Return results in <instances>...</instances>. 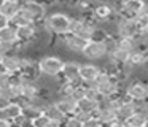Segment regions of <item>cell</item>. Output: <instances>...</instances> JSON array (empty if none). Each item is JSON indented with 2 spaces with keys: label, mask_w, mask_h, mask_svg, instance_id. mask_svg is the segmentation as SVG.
<instances>
[{
  "label": "cell",
  "mask_w": 148,
  "mask_h": 127,
  "mask_svg": "<svg viewBox=\"0 0 148 127\" xmlns=\"http://www.w3.org/2000/svg\"><path fill=\"white\" fill-rule=\"evenodd\" d=\"M46 27L54 35H65L70 32V16L64 11H54L46 14L45 18Z\"/></svg>",
  "instance_id": "obj_1"
},
{
  "label": "cell",
  "mask_w": 148,
  "mask_h": 127,
  "mask_svg": "<svg viewBox=\"0 0 148 127\" xmlns=\"http://www.w3.org/2000/svg\"><path fill=\"white\" fill-rule=\"evenodd\" d=\"M64 65V59L59 56H43L38 59V72L42 75L58 76Z\"/></svg>",
  "instance_id": "obj_2"
},
{
  "label": "cell",
  "mask_w": 148,
  "mask_h": 127,
  "mask_svg": "<svg viewBox=\"0 0 148 127\" xmlns=\"http://www.w3.org/2000/svg\"><path fill=\"white\" fill-rule=\"evenodd\" d=\"M107 54H108V51H107L105 41H94V40L86 41L83 51H81V56L88 60H102L107 57Z\"/></svg>",
  "instance_id": "obj_3"
},
{
  "label": "cell",
  "mask_w": 148,
  "mask_h": 127,
  "mask_svg": "<svg viewBox=\"0 0 148 127\" xmlns=\"http://www.w3.org/2000/svg\"><path fill=\"white\" fill-rule=\"evenodd\" d=\"M124 92L132 98V100H148V83L142 79L132 78L126 84Z\"/></svg>",
  "instance_id": "obj_4"
},
{
  "label": "cell",
  "mask_w": 148,
  "mask_h": 127,
  "mask_svg": "<svg viewBox=\"0 0 148 127\" xmlns=\"http://www.w3.org/2000/svg\"><path fill=\"white\" fill-rule=\"evenodd\" d=\"M21 6L26 11L30 13V16L34 18L35 22H38V21L46 18V10H48V6L43 2H40V0H26L24 3H21Z\"/></svg>",
  "instance_id": "obj_5"
},
{
  "label": "cell",
  "mask_w": 148,
  "mask_h": 127,
  "mask_svg": "<svg viewBox=\"0 0 148 127\" xmlns=\"http://www.w3.org/2000/svg\"><path fill=\"white\" fill-rule=\"evenodd\" d=\"M53 105H54L64 116L73 114L75 111H77V100H75L72 95H56L54 100H53Z\"/></svg>",
  "instance_id": "obj_6"
},
{
  "label": "cell",
  "mask_w": 148,
  "mask_h": 127,
  "mask_svg": "<svg viewBox=\"0 0 148 127\" xmlns=\"http://www.w3.org/2000/svg\"><path fill=\"white\" fill-rule=\"evenodd\" d=\"M80 64L81 62L73 60V59L64 60V65H62V70L59 73V76L62 79H65V81H78V79H81L80 78Z\"/></svg>",
  "instance_id": "obj_7"
},
{
  "label": "cell",
  "mask_w": 148,
  "mask_h": 127,
  "mask_svg": "<svg viewBox=\"0 0 148 127\" xmlns=\"http://www.w3.org/2000/svg\"><path fill=\"white\" fill-rule=\"evenodd\" d=\"M62 40V43L65 44V48H67V51H70V53L73 54H81V51H83L84 44H86V40L81 37H78V35L75 33H65V35H59Z\"/></svg>",
  "instance_id": "obj_8"
},
{
  "label": "cell",
  "mask_w": 148,
  "mask_h": 127,
  "mask_svg": "<svg viewBox=\"0 0 148 127\" xmlns=\"http://www.w3.org/2000/svg\"><path fill=\"white\" fill-rule=\"evenodd\" d=\"M145 0H121L118 5V13L126 18H135L142 10Z\"/></svg>",
  "instance_id": "obj_9"
},
{
  "label": "cell",
  "mask_w": 148,
  "mask_h": 127,
  "mask_svg": "<svg viewBox=\"0 0 148 127\" xmlns=\"http://www.w3.org/2000/svg\"><path fill=\"white\" fill-rule=\"evenodd\" d=\"M116 13L118 11H116L110 3H97V5H94V8H92V18L96 19L99 24H102V22L112 19Z\"/></svg>",
  "instance_id": "obj_10"
},
{
  "label": "cell",
  "mask_w": 148,
  "mask_h": 127,
  "mask_svg": "<svg viewBox=\"0 0 148 127\" xmlns=\"http://www.w3.org/2000/svg\"><path fill=\"white\" fill-rule=\"evenodd\" d=\"M16 37L19 43H29L37 40V27L35 24H23L16 25Z\"/></svg>",
  "instance_id": "obj_11"
},
{
  "label": "cell",
  "mask_w": 148,
  "mask_h": 127,
  "mask_svg": "<svg viewBox=\"0 0 148 127\" xmlns=\"http://www.w3.org/2000/svg\"><path fill=\"white\" fill-rule=\"evenodd\" d=\"M2 59V64H3L5 70L8 73H14V72H19L21 68V54L13 51V53H7L0 57Z\"/></svg>",
  "instance_id": "obj_12"
},
{
  "label": "cell",
  "mask_w": 148,
  "mask_h": 127,
  "mask_svg": "<svg viewBox=\"0 0 148 127\" xmlns=\"http://www.w3.org/2000/svg\"><path fill=\"white\" fill-rule=\"evenodd\" d=\"M100 70L102 68L96 64H80V78L83 79V83H91L96 79Z\"/></svg>",
  "instance_id": "obj_13"
},
{
  "label": "cell",
  "mask_w": 148,
  "mask_h": 127,
  "mask_svg": "<svg viewBox=\"0 0 148 127\" xmlns=\"http://www.w3.org/2000/svg\"><path fill=\"white\" fill-rule=\"evenodd\" d=\"M40 94V86L37 81H24L21 84V98L24 100H32Z\"/></svg>",
  "instance_id": "obj_14"
},
{
  "label": "cell",
  "mask_w": 148,
  "mask_h": 127,
  "mask_svg": "<svg viewBox=\"0 0 148 127\" xmlns=\"http://www.w3.org/2000/svg\"><path fill=\"white\" fill-rule=\"evenodd\" d=\"M43 111H45V114L51 119V127H58V126H62V124H64L65 116L54 107V105H53V102L46 105V108Z\"/></svg>",
  "instance_id": "obj_15"
},
{
  "label": "cell",
  "mask_w": 148,
  "mask_h": 127,
  "mask_svg": "<svg viewBox=\"0 0 148 127\" xmlns=\"http://www.w3.org/2000/svg\"><path fill=\"white\" fill-rule=\"evenodd\" d=\"M134 113V108H132V100L131 102H121L118 108L115 110V114H116V119L124 126V122L127 121V117Z\"/></svg>",
  "instance_id": "obj_16"
},
{
  "label": "cell",
  "mask_w": 148,
  "mask_h": 127,
  "mask_svg": "<svg viewBox=\"0 0 148 127\" xmlns=\"http://www.w3.org/2000/svg\"><path fill=\"white\" fill-rule=\"evenodd\" d=\"M3 113H5V116H7V119L11 121V126H13V119H16L18 116L23 114V105L18 100H11L10 103H8V107L3 108Z\"/></svg>",
  "instance_id": "obj_17"
},
{
  "label": "cell",
  "mask_w": 148,
  "mask_h": 127,
  "mask_svg": "<svg viewBox=\"0 0 148 127\" xmlns=\"http://www.w3.org/2000/svg\"><path fill=\"white\" fill-rule=\"evenodd\" d=\"M21 10V3L19 2H13V0H3L0 5V13L3 16H7L8 19H11L18 11Z\"/></svg>",
  "instance_id": "obj_18"
},
{
  "label": "cell",
  "mask_w": 148,
  "mask_h": 127,
  "mask_svg": "<svg viewBox=\"0 0 148 127\" xmlns=\"http://www.w3.org/2000/svg\"><path fill=\"white\" fill-rule=\"evenodd\" d=\"M0 41H5V43H11L16 44L18 43V37H16V25H7L5 29L0 30Z\"/></svg>",
  "instance_id": "obj_19"
},
{
  "label": "cell",
  "mask_w": 148,
  "mask_h": 127,
  "mask_svg": "<svg viewBox=\"0 0 148 127\" xmlns=\"http://www.w3.org/2000/svg\"><path fill=\"white\" fill-rule=\"evenodd\" d=\"M97 108H99V102H94V100H91V98H88V97H83V98H80V100L77 102V110L84 111V113L92 114Z\"/></svg>",
  "instance_id": "obj_20"
},
{
  "label": "cell",
  "mask_w": 148,
  "mask_h": 127,
  "mask_svg": "<svg viewBox=\"0 0 148 127\" xmlns=\"http://www.w3.org/2000/svg\"><path fill=\"white\" fill-rule=\"evenodd\" d=\"M147 119H148V116H143V114H138V113H132L131 116L127 117V121L124 122V126H127V127H145L147 126Z\"/></svg>",
  "instance_id": "obj_21"
},
{
  "label": "cell",
  "mask_w": 148,
  "mask_h": 127,
  "mask_svg": "<svg viewBox=\"0 0 148 127\" xmlns=\"http://www.w3.org/2000/svg\"><path fill=\"white\" fill-rule=\"evenodd\" d=\"M30 126H34V127H51V119H49L45 114V111H43L38 116L30 119Z\"/></svg>",
  "instance_id": "obj_22"
},
{
  "label": "cell",
  "mask_w": 148,
  "mask_h": 127,
  "mask_svg": "<svg viewBox=\"0 0 148 127\" xmlns=\"http://www.w3.org/2000/svg\"><path fill=\"white\" fill-rule=\"evenodd\" d=\"M132 108L134 113L148 116V100H132Z\"/></svg>",
  "instance_id": "obj_23"
},
{
  "label": "cell",
  "mask_w": 148,
  "mask_h": 127,
  "mask_svg": "<svg viewBox=\"0 0 148 127\" xmlns=\"http://www.w3.org/2000/svg\"><path fill=\"white\" fill-rule=\"evenodd\" d=\"M62 126H67V127H83V124H81V121L78 119L75 114H69V116H65L64 124H62Z\"/></svg>",
  "instance_id": "obj_24"
},
{
  "label": "cell",
  "mask_w": 148,
  "mask_h": 127,
  "mask_svg": "<svg viewBox=\"0 0 148 127\" xmlns=\"http://www.w3.org/2000/svg\"><path fill=\"white\" fill-rule=\"evenodd\" d=\"M97 126H102V122H100L94 114H91V116L83 122V127H97Z\"/></svg>",
  "instance_id": "obj_25"
},
{
  "label": "cell",
  "mask_w": 148,
  "mask_h": 127,
  "mask_svg": "<svg viewBox=\"0 0 148 127\" xmlns=\"http://www.w3.org/2000/svg\"><path fill=\"white\" fill-rule=\"evenodd\" d=\"M72 97H73L77 102L80 100V98H83V97H84V84L77 86V87L73 89V92H72Z\"/></svg>",
  "instance_id": "obj_26"
},
{
  "label": "cell",
  "mask_w": 148,
  "mask_h": 127,
  "mask_svg": "<svg viewBox=\"0 0 148 127\" xmlns=\"http://www.w3.org/2000/svg\"><path fill=\"white\" fill-rule=\"evenodd\" d=\"M10 76H11V73H8V72L0 73V87H5V86L10 84Z\"/></svg>",
  "instance_id": "obj_27"
},
{
  "label": "cell",
  "mask_w": 148,
  "mask_h": 127,
  "mask_svg": "<svg viewBox=\"0 0 148 127\" xmlns=\"http://www.w3.org/2000/svg\"><path fill=\"white\" fill-rule=\"evenodd\" d=\"M7 25H10V19L0 13V30H2V29H5Z\"/></svg>",
  "instance_id": "obj_28"
},
{
  "label": "cell",
  "mask_w": 148,
  "mask_h": 127,
  "mask_svg": "<svg viewBox=\"0 0 148 127\" xmlns=\"http://www.w3.org/2000/svg\"><path fill=\"white\" fill-rule=\"evenodd\" d=\"M10 98H7V97H3V95H0V110H3V108H7L8 107V103H10Z\"/></svg>",
  "instance_id": "obj_29"
},
{
  "label": "cell",
  "mask_w": 148,
  "mask_h": 127,
  "mask_svg": "<svg viewBox=\"0 0 148 127\" xmlns=\"http://www.w3.org/2000/svg\"><path fill=\"white\" fill-rule=\"evenodd\" d=\"M40 2H43L46 6L48 5H56V0H40Z\"/></svg>",
  "instance_id": "obj_30"
},
{
  "label": "cell",
  "mask_w": 148,
  "mask_h": 127,
  "mask_svg": "<svg viewBox=\"0 0 148 127\" xmlns=\"http://www.w3.org/2000/svg\"><path fill=\"white\" fill-rule=\"evenodd\" d=\"M2 72H7V70H5L3 64H2V59H0V73H2Z\"/></svg>",
  "instance_id": "obj_31"
},
{
  "label": "cell",
  "mask_w": 148,
  "mask_h": 127,
  "mask_svg": "<svg viewBox=\"0 0 148 127\" xmlns=\"http://www.w3.org/2000/svg\"><path fill=\"white\" fill-rule=\"evenodd\" d=\"M2 2H3V0H0V5H2Z\"/></svg>",
  "instance_id": "obj_32"
},
{
  "label": "cell",
  "mask_w": 148,
  "mask_h": 127,
  "mask_svg": "<svg viewBox=\"0 0 148 127\" xmlns=\"http://www.w3.org/2000/svg\"><path fill=\"white\" fill-rule=\"evenodd\" d=\"M13 2H19V0H13Z\"/></svg>",
  "instance_id": "obj_33"
},
{
  "label": "cell",
  "mask_w": 148,
  "mask_h": 127,
  "mask_svg": "<svg viewBox=\"0 0 148 127\" xmlns=\"http://www.w3.org/2000/svg\"><path fill=\"white\" fill-rule=\"evenodd\" d=\"M0 57H2V53H0Z\"/></svg>",
  "instance_id": "obj_34"
},
{
  "label": "cell",
  "mask_w": 148,
  "mask_h": 127,
  "mask_svg": "<svg viewBox=\"0 0 148 127\" xmlns=\"http://www.w3.org/2000/svg\"><path fill=\"white\" fill-rule=\"evenodd\" d=\"M147 57H148V53H147Z\"/></svg>",
  "instance_id": "obj_35"
}]
</instances>
